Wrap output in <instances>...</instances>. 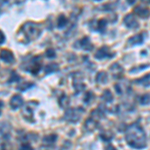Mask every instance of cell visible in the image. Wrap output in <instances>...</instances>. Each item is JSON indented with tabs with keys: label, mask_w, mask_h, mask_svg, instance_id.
Segmentation results:
<instances>
[{
	"label": "cell",
	"mask_w": 150,
	"mask_h": 150,
	"mask_svg": "<svg viewBox=\"0 0 150 150\" xmlns=\"http://www.w3.org/2000/svg\"><path fill=\"white\" fill-rule=\"evenodd\" d=\"M24 103V100L23 98L21 97L20 95H17V94H15V95L12 96V98L10 99V107L12 108V109L16 110L18 109V108H20L21 106L23 105Z\"/></svg>",
	"instance_id": "13"
},
{
	"label": "cell",
	"mask_w": 150,
	"mask_h": 150,
	"mask_svg": "<svg viewBox=\"0 0 150 150\" xmlns=\"http://www.w3.org/2000/svg\"><path fill=\"white\" fill-rule=\"evenodd\" d=\"M105 150H117V149H116L115 147L113 146V145H108V146L106 147Z\"/></svg>",
	"instance_id": "36"
},
{
	"label": "cell",
	"mask_w": 150,
	"mask_h": 150,
	"mask_svg": "<svg viewBox=\"0 0 150 150\" xmlns=\"http://www.w3.org/2000/svg\"><path fill=\"white\" fill-rule=\"evenodd\" d=\"M20 80V76L16 73V72H12L11 73V75H10V78H9V81L8 82H17V81H19Z\"/></svg>",
	"instance_id": "31"
},
{
	"label": "cell",
	"mask_w": 150,
	"mask_h": 150,
	"mask_svg": "<svg viewBox=\"0 0 150 150\" xmlns=\"http://www.w3.org/2000/svg\"><path fill=\"white\" fill-rule=\"evenodd\" d=\"M110 71L112 72V76L116 79H119L123 76V73H124V69L121 65H119L118 63H114L112 64V66H110Z\"/></svg>",
	"instance_id": "12"
},
{
	"label": "cell",
	"mask_w": 150,
	"mask_h": 150,
	"mask_svg": "<svg viewBox=\"0 0 150 150\" xmlns=\"http://www.w3.org/2000/svg\"><path fill=\"white\" fill-rule=\"evenodd\" d=\"M83 111V108L80 107L70 108V109H68L64 113V119L70 123H77L81 119Z\"/></svg>",
	"instance_id": "3"
},
{
	"label": "cell",
	"mask_w": 150,
	"mask_h": 150,
	"mask_svg": "<svg viewBox=\"0 0 150 150\" xmlns=\"http://www.w3.org/2000/svg\"><path fill=\"white\" fill-rule=\"evenodd\" d=\"M106 25H107V21L105 19H98V20H92L90 23V27L95 31L103 33L105 31Z\"/></svg>",
	"instance_id": "8"
},
{
	"label": "cell",
	"mask_w": 150,
	"mask_h": 150,
	"mask_svg": "<svg viewBox=\"0 0 150 150\" xmlns=\"http://www.w3.org/2000/svg\"><path fill=\"white\" fill-rule=\"evenodd\" d=\"M134 13L142 19H147L150 16V10L147 7L138 5L134 8Z\"/></svg>",
	"instance_id": "11"
},
{
	"label": "cell",
	"mask_w": 150,
	"mask_h": 150,
	"mask_svg": "<svg viewBox=\"0 0 150 150\" xmlns=\"http://www.w3.org/2000/svg\"><path fill=\"white\" fill-rule=\"evenodd\" d=\"M115 90L116 92H117L119 95H122V94H124L125 91H128L130 88H124V86H123V83L122 82H119V83H116L115 84Z\"/></svg>",
	"instance_id": "26"
},
{
	"label": "cell",
	"mask_w": 150,
	"mask_h": 150,
	"mask_svg": "<svg viewBox=\"0 0 150 150\" xmlns=\"http://www.w3.org/2000/svg\"><path fill=\"white\" fill-rule=\"evenodd\" d=\"M149 66V64H145V65H142V66H138V67H133V68L130 70V72L131 73H133V72H135V71H140V70H142V69H145V68H147V67Z\"/></svg>",
	"instance_id": "33"
},
{
	"label": "cell",
	"mask_w": 150,
	"mask_h": 150,
	"mask_svg": "<svg viewBox=\"0 0 150 150\" xmlns=\"http://www.w3.org/2000/svg\"><path fill=\"white\" fill-rule=\"evenodd\" d=\"M27 68L26 70H29L31 72V74L36 75L41 69V56H35L31 59L30 63L27 65Z\"/></svg>",
	"instance_id": "5"
},
{
	"label": "cell",
	"mask_w": 150,
	"mask_h": 150,
	"mask_svg": "<svg viewBox=\"0 0 150 150\" xmlns=\"http://www.w3.org/2000/svg\"><path fill=\"white\" fill-rule=\"evenodd\" d=\"M20 150H33V147L28 143H23L21 145Z\"/></svg>",
	"instance_id": "34"
},
{
	"label": "cell",
	"mask_w": 150,
	"mask_h": 150,
	"mask_svg": "<svg viewBox=\"0 0 150 150\" xmlns=\"http://www.w3.org/2000/svg\"><path fill=\"white\" fill-rule=\"evenodd\" d=\"M0 150H13V146L9 142H3L0 145Z\"/></svg>",
	"instance_id": "30"
},
{
	"label": "cell",
	"mask_w": 150,
	"mask_h": 150,
	"mask_svg": "<svg viewBox=\"0 0 150 150\" xmlns=\"http://www.w3.org/2000/svg\"><path fill=\"white\" fill-rule=\"evenodd\" d=\"M115 55L114 52H111L109 47L102 46L95 52L96 59H105V58H112Z\"/></svg>",
	"instance_id": "6"
},
{
	"label": "cell",
	"mask_w": 150,
	"mask_h": 150,
	"mask_svg": "<svg viewBox=\"0 0 150 150\" xmlns=\"http://www.w3.org/2000/svg\"><path fill=\"white\" fill-rule=\"evenodd\" d=\"M59 70V66H58V64L56 63H50L46 65V67H45L44 71L46 74H49V73H52V72H56Z\"/></svg>",
	"instance_id": "23"
},
{
	"label": "cell",
	"mask_w": 150,
	"mask_h": 150,
	"mask_svg": "<svg viewBox=\"0 0 150 150\" xmlns=\"http://www.w3.org/2000/svg\"><path fill=\"white\" fill-rule=\"evenodd\" d=\"M146 32H140V33H137V34L131 36L129 39L127 40V44L129 46H135V45H140L144 42L145 40V34Z\"/></svg>",
	"instance_id": "7"
},
{
	"label": "cell",
	"mask_w": 150,
	"mask_h": 150,
	"mask_svg": "<svg viewBox=\"0 0 150 150\" xmlns=\"http://www.w3.org/2000/svg\"><path fill=\"white\" fill-rule=\"evenodd\" d=\"M123 23L129 29H134L138 27V21L136 20V18H135V16L133 14H127V15H125L124 19H123Z\"/></svg>",
	"instance_id": "10"
},
{
	"label": "cell",
	"mask_w": 150,
	"mask_h": 150,
	"mask_svg": "<svg viewBox=\"0 0 150 150\" xmlns=\"http://www.w3.org/2000/svg\"><path fill=\"white\" fill-rule=\"evenodd\" d=\"M98 126V119L90 116L89 118H87L85 121V128L88 131H93L94 129H96V127Z\"/></svg>",
	"instance_id": "17"
},
{
	"label": "cell",
	"mask_w": 150,
	"mask_h": 150,
	"mask_svg": "<svg viewBox=\"0 0 150 150\" xmlns=\"http://www.w3.org/2000/svg\"><path fill=\"white\" fill-rule=\"evenodd\" d=\"M95 80L96 82H98V83H100V84H106L108 82V75L106 72L100 71L96 74Z\"/></svg>",
	"instance_id": "18"
},
{
	"label": "cell",
	"mask_w": 150,
	"mask_h": 150,
	"mask_svg": "<svg viewBox=\"0 0 150 150\" xmlns=\"http://www.w3.org/2000/svg\"><path fill=\"white\" fill-rule=\"evenodd\" d=\"M45 54H46V56L48 58H54L56 56V52H55V50L52 49V48H48L46 50V52H45Z\"/></svg>",
	"instance_id": "32"
},
{
	"label": "cell",
	"mask_w": 150,
	"mask_h": 150,
	"mask_svg": "<svg viewBox=\"0 0 150 150\" xmlns=\"http://www.w3.org/2000/svg\"><path fill=\"white\" fill-rule=\"evenodd\" d=\"M4 41H5V35H4V33L0 30V44H2Z\"/></svg>",
	"instance_id": "35"
},
{
	"label": "cell",
	"mask_w": 150,
	"mask_h": 150,
	"mask_svg": "<svg viewBox=\"0 0 150 150\" xmlns=\"http://www.w3.org/2000/svg\"><path fill=\"white\" fill-rule=\"evenodd\" d=\"M94 98V94L92 91H88V92H86V94L84 95V98H83V101L85 103H90L91 100Z\"/></svg>",
	"instance_id": "29"
},
{
	"label": "cell",
	"mask_w": 150,
	"mask_h": 150,
	"mask_svg": "<svg viewBox=\"0 0 150 150\" xmlns=\"http://www.w3.org/2000/svg\"><path fill=\"white\" fill-rule=\"evenodd\" d=\"M58 103H59L60 107L62 108H66L69 105V98L67 97L66 94H62L59 98H58Z\"/></svg>",
	"instance_id": "22"
},
{
	"label": "cell",
	"mask_w": 150,
	"mask_h": 150,
	"mask_svg": "<svg viewBox=\"0 0 150 150\" xmlns=\"http://www.w3.org/2000/svg\"><path fill=\"white\" fill-rule=\"evenodd\" d=\"M41 34V29L37 23L28 22L24 23L20 30L18 31L17 39L22 43H29L30 41L37 39Z\"/></svg>",
	"instance_id": "2"
},
{
	"label": "cell",
	"mask_w": 150,
	"mask_h": 150,
	"mask_svg": "<svg viewBox=\"0 0 150 150\" xmlns=\"http://www.w3.org/2000/svg\"><path fill=\"white\" fill-rule=\"evenodd\" d=\"M56 140H57V135L56 134H49V135H46V136L43 138V142L47 145H50V144L54 143Z\"/></svg>",
	"instance_id": "25"
},
{
	"label": "cell",
	"mask_w": 150,
	"mask_h": 150,
	"mask_svg": "<svg viewBox=\"0 0 150 150\" xmlns=\"http://www.w3.org/2000/svg\"><path fill=\"white\" fill-rule=\"evenodd\" d=\"M101 98H102V100L104 102L106 103H110L113 101V95H112V92L109 90V89H106V90H104V92L102 93V96H101Z\"/></svg>",
	"instance_id": "21"
},
{
	"label": "cell",
	"mask_w": 150,
	"mask_h": 150,
	"mask_svg": "<svg viewBox=\"0 0 150 150\" xmlns=\"http://www.w3.org/2000/svg\"><path fill=\"white\" fill-rule=\"evenodd\" d=\"M134 82L136 84H139V85H142V86H144V87L150 86V73L144 75L143 77L137 79V80H135Z\"/></svg>",
	"instance_id": "19"
},
{
	"label": "cell",
	"mask_w": 150,
	"mask_h": 150,
	"mask_svg": "<svg viewBox=\"0 0 150 150\" xmlns=\"http://www.w3.org/2000/svg\"><path fill=\"white\" fill-rule=\"evenodd\" d=\"M125 140L130 147L134 149H143L147 145L146 134L139 122L133 123L125 131Z\"/></svg>",
	"instance_id": "1"
},
{
	"label": "cell",
	"mask_w": 150,
	"mask_h": 150,
	"mask_svg": "<svg viewBox=\"0 0 150 150\" xmlns=\"http://www.w3.org/2000/svg\"><path fill=\"white\" fill-rule=\"evenodd\" d=\"M139 103L141 105H148L150 103V94L149 93H146V94H143L139 97Z\"/></svg>",
	"instance_id": "27"
},
{
	"label": "cell",
	"mask_w": 150,
	"mask_h": 150,
	"mask_svg": "<svg viewBox=\"0 0 150 150\" xmlns=\"http://www.w3.org/2000/svg\"><path fill=\"white\" fill-rule=\"evenodd\" d=\"M10 133V125L6 122H0V139L7 138Z\"/></svg>",
	"instance_id": "16"
},
{
	"label": "cell",
	"mask_w": 150,
	"mask_h": 150,
	"mask_svg": "<svg viewBox=\"0 0 150 150\" xmlns=\"http://www.w3.org/2000/svg\"><path fill=\"white\" fill-rule=\"evenodd\" d=\"M37 102L35 101H30L24 106L23 110H22V116L27 120L28 122H34V110L37 107Z\"/></svg>",
	"instance_id": "4"
},
{
	"label": "cell",
	"mask_w": 150,
	"mask_h": 150,
	"mask_svg": "<svg viewBox=\"0 0 150 150\" xmlns=\"http://www.w3.org/2000/svg\"><path fill=\"white\" fill-rule=\"evenodd\" d=\"M78 46L79 48H81V49H83V50H86V51H90V50L93 49V44L91 43L89 37H87V36H84L83 38H81V39L78 41Z\"/></svg>",
	"instance_id": "14"
},
{
	"label": "cell",
	"mask_w": 150,
	"mask_h": 150,
	"mask_svg": "<svg viewBox=\"0 0 150 150\" xmlns=\"http://www.w3.org/2000/svg\"><path fill=\"white\" fill-rule=\"evenodd\" d=\"M0 59L3 60L6 63H12L14 61V55L10 50L2 49L0 51Z\"/></svg>",
	"instance_id": "15"
},
{
	"label": "cell",
	"mask_w": 150,
	"mask_h": 150,
	"mask_svg": "<svg viewBox=\"0 0 150 150\" xmlns=\"http://www.w3.org/2000/svg\"><path fill=\"white\" fill-rule=\"evenodd\" d=\"M73 87L76 92H80L85 88V84L83 82V78L80 73H76L73 75Z\"/></svg>",
	"instance_id": "9"
},
{
	"label": "cell",
	"mask_w": 150,
	"mask_h": 150,
	"mask_svg": "<svg viewBox=\"0 0 150 150\" xmlns=\"http://www.w3.org/2000/svg\"><path fill=\"white\" fill-rule=\"evenodd\" d=\"M34 84L32 83V82H29V81H24V82H21V83H19L17 85V89L20 91H25L27 90V89L31 88Z\"/></svg>",
	"instance_id": "24"
},
{
	"label": "cell",
	"mask_w": 150,
	"mask_h": 150,
	"mask_svg": "<svg viewBox=\"0 0 150 150\" xmlns=\"http://www.w3.org/2000/svg\"><path fill=\"white\" fill-rule=\"evenodd\" d=\"M57 27L58 28H64L68 24V18L63 14H60L57 17Z\"/></svg>",
	"instance_id": "20"
},
{
	"label": "cell",
	"mask_w": 150,
	"mask_h": 150,
	"mask_svg": "<svg viewBox=\"0 0 150 150\" xmlns=\"http://www.w3.org/2000/svg\"><path fill=\"white\" fill-rule=\"evenodd\" d=\"M41 150H48V149H47V148H42Z\"/></svg>",
	"instance_id": "38"
},
{
	"label": "cell",
	"mask_w": 150,
	"mask_h": 150,
	"mask_svg": "<svg viewBox=\"0 0 150 150\" xmlns=\"http://www.w3.org/2000/svg\"><path fill=\"white\" fill-rule=\"evenodd\" d=\"M100 136H101V138L103 140H105V141H109V140L113 138V133L106 130V131H104L103 133H101Z\"/></svg>",
	"instance_id": "28"
},
{
	"label": "cell",
	"mask_w": 150,
	"mask_h": 150,
	"mask_svg": "<svg viewBox=\"0 0 150 150\" xmlns=\"http://www.w3.org/2000/svg\"><path fill=\"white\" fill-rule=\"evenodd\" d=\"M2 106H3V102H2V101H0V115H1V108H2Z\"/></svg>",
	"instance_id": "37"
}]
</instances>
